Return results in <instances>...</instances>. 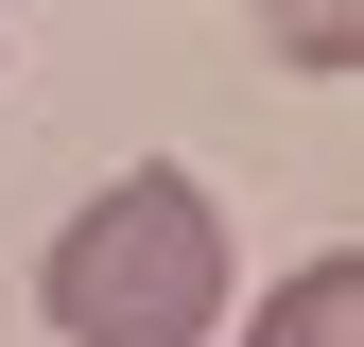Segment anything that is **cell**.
Masks as SVG:
<instances>
[{
  "instance_id": "2",
  "label": "cell",
  "mask_w": 364,
  "mask_h": 347,
  "mask_svg": "<svg viewBox=\"0 0 364 347\" xmlns=\"http://www.w3.org/2000/svg\"><path fill=\"white\" fill-rule=\"evenodd\" d=\"M243 347H364V260L330 243V260H295L278 295H260V330Z\"/></svg>"
},
{
  "instance_id": "3",
  "label": "cell",
  "mask_w": 364,
  "mask_h": 347,
  "mask_svg": "<svg viewBox=\"0 0 364 347\" xmlns=\"http://www.w3.org/2000/svg\"><path fill=\"white\" fill-rule=\"evenodd\" d=\"M364 53V0H278V70H347Z\"/></svg>"
},
{
  "instance_id": "1",
  "label": "cell",
  "mask_w": 364,
  "mask_h": 347,
  "mask_svg": "<svg viewBox=\"0 0 364 347\" xmlns=\"http://www.w3.org/2000/svg\"><path fill=\"white\" fill-rule=\"evenodd\" d=\"M35 313H53V347H208L225 313V191L208 174H105V191L53 226V260H35Z\"/></svg>"
}]
</instances>
